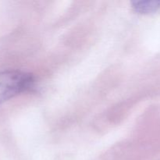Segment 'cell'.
<instances>
[{"label":"cell","instance_id":"obj_2","mask_svg":"<svg viewBox=\"0 0 160 160\" xmlns=\"http://www.w3.org/2000/svg\"><path fill=\"white\" fill-rule=\"evenodd\" d=\"M134 11L141 14H151L160 10V0H143L132 2Z\"/></svg>","mask_w":160,"mask_h":160},{"label":"cell","instance_id":"obj_1","mask_svg":"<svg viewBox=\"0 0 160 160\" xmlns=\"http://www.w3.org/2000/svg\"><path fill=\"white\" fill-rule=\"evenodd\" d=\"M34 80L30 73L20 70L0 72V104L28 90Z\"/></svg>","mask_w":160,"mask_h":160}]
</instances>
